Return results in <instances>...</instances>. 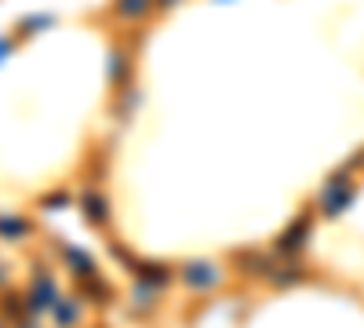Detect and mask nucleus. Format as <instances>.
I'll list each match as a JSON object with an SVG mask.
<instances>
[{"instance_id":"1","label":"nucleus","mask_w":364,"mask_h":328,"mask_svg":"<svg viewBox=\"0 0 364 328\" xmlns=\"http://www.w3.org/2000/svg\"><path fill=\"white\" fill-rule=\"evenodd\" d=\"M219 281H223V274L215 270V266H208V263L186 266V285H193V288H211V285H219Z\"/></svg>"},{"instance_id":"2","label":"nucleus","mask_w":364,"mask_h":328,"mask_svg":"<svg viewBox=\"0 0 364 328\" xmlns=\"http://www.w3.org/2000/svg\"><path fill=\"white\" fill-rule=\"evenodd\" d=\"M350 197H353V186L339 183V190H336V183H331V190L324 194V212H328V216H339L343 208L350 204Z\"/></svg>"},{"instance_id":"3","label":"nucleus","mask_w":364,"mask_h":328,"mask_svg":"<svg viewBox=\"0 0 364 328\" xmlns=\"http://www.w3.org/2000/svg\"><path fill=\"white\" fill-rule=\"evenodd\" d=\"M117 11L124 18H142L149 15V0H117Z\"/></svg>"}]
</instances>
